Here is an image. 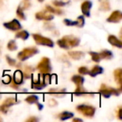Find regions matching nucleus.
I'll list each match as a JSON object with an SVG mask.
<instances>
[{"label": "nucleus", "instance_id": "1", "mask_svg": "<svg viewBox=\"0 0 122 122\" xmlns=\"http://www.w3.org/2000/svg\"><path fill=\"white\" fill-rule=\"evenodd\" d=\"M33 80L32 84H31V87L32 89L36 90H44L45 87L49 84H50L51 81V75L49 74H43V75H38L36 78L33 75Z\"/></svg>", "mask_w": 122, "mask_h": 122}, {"label": "nucleus", "instance_id": "2", "mask_svg": "<svg viewBox=\"0 0 122 122\" xmlns=\"http://www.w3.org/2000/svg\"><path fill=\"white\" fill-rule=\"evenodd\" d=\"M80 39L71 35H67L57 41L58 45L62 49H69L70 48L77 47L80 44Z\"/></svg>", "mask_w": 122, "mask_h": 122}, {"label": "nucleus", "instance_id": "3", "mask_svg": "<svg viewBox=\"0 0 122 122\" xmlns=\"http://www.w3.org/2000/svg\"><path fill=\"white\" fill-rule=\"evenodd\" d=\"M120 92H121V87H120L118 89H115V88H112V87H108L105 85H101L100 90H99V93L106 99L110 98L111 95L119 96Z\"/></svg>", "mask_w": 122, "mask_h": 122}, {"label": "nucleus", "instance_id": "4", "mask_svg": "<svg viewBox=\"0 0 122 122\" xmlns=\"http://www.w3.org/2000/svg\"><path fill=\"white\" fill-rule=\"evenodd\" d=\"M39 53V49L35 47L25 48L18 54V59L20 61H25Z\"/></svg>", "mask_w": 122, "mask_h": 122}, {"label": "nucleus", "instance_id": "5", "mask_svg": "<svg viewBox=\"0 0 122 122\" xmlns=\"http://www.w3.org/2000/svg\"><path fill=\"white\" fill-rule=\"evenodd\" d=\"M33 39H34L35 43L39 45H43V46H47V47L53 48L54 45V41L51 39L47 37H44V36L40 35L39 34H32Z\"/></svg>", "mask_w": 122, "mask_h": 122}, {"label": "nucleus", "instance_id": "6", "mask_svg": "<svg viewBox=\"0 0 122 122\" xmlns=\"http://www.w3.org/2000/svg\"><path fill=\"white\" fill-rule=\"evenodd\" d=\"M37 69L42 74H49L52 71V66H51V64H50V59L47 57L42 58L40 62L38 64Z\"/></svg>", "mask_w": 122, "mask_h": 122}, {"label": "nucleus", "instance_id": "7", "mask_svg": "<svg viewBox=\"0 0 122 122\" xmlns=\"http://www.w3.org/2000/svg\"><path fill=\"white\" fill-rule=\"evenodd\" d=\"M76 110L79 112H80L81 114H83L86 117H93L95 114V111H96V109L94 106L88 105H84V104L77 105Z\"/></svg>", "mask_w": 122, "mask_h": 122}, {"label": "nucleus", "instance_id": "8", "mask_svg": "<svg viewBox=\"0 0 122 122\" xmlns=\"http://www.w3.org/2000/svg\"><path fill=\"white\" fill-rule=\"evenodd\" d=\"M19 100L15 98V97H9L4 101V103L0 105V112H2L4 114L8 113L9 107L13 106L14 105L19 104Z\"/></svg>", "mask_w": 122, "mask_h": 122}, {"label": "nucleus", "instance_id": "9", "mask_svg": "<svg viewBox=\"0 0 122 122\" xmlns=\"http://www.w3.org/2000/svg\"><path fill=\"white\" fill-rule=\"evenodd\" d=\"M4 27L6 28L7 29H9L11 31H19L22 29L20 22L18 19H13L9 22H6L4 24Z\"/></svg>", "mask_w": 122, "mask_h": 122}, {"label": "nucleus", "instance_id": "10", "mask_svg": "<svg viewBox=\"0 0 122 122\" xmlns=\"http://www.w3.org/2000/svg\"><path fill=\"white\" fill-rule=\"evenodd\" d=\"M92 5H93V4H92V2L90 0H85V1H84L82 3L80 8H81V11L84 15L86 16V17H90V9L92 8Z\"/></svg>", "mask_w": 122, "mask_h": 122}, {"label": "nucleus", "instance_id": "11", "mask_svg": "<svg viewBox=\"0 0 122 122\" xmlns=\"http://www.w3.org/2000/svg\"><path fill=\"white\" fill-rule=\"evenodd\" d=\"M122 19V13L120 10H115L112 12L110 17L107 19L108 23H120Z\"/></svg>", "mask_w": 122, "mask_h": 122}, {"label": "nucleus", "instance_id": "12", "mask_svg": "<svg viewBox=\"0 0 122 122\" xmlns=\"http://www.w3.org/2000/svg\"><path fill=\"white\" fill-rule=\"evenodd\" d=\"M24 75L21 70H18L14 72V83L17 85H20L24 84Z\"/></svg>", "mask_w": 122, "mask_h": 122}, {"label": "nucleus", "instance_id": "13", "mask_svg": "<svg viewBox=\"0 0 122 122\" xmlns=\"http://www.w3.org/2000/svg\"><path fill=\"white\" fill-rule=\"evenodd\" d=\"M35 18L39 20H45V21H51L54 19V16L50 14H48L46 12H38L35 14Z\"/></svg>", "mask_w": 122, "mask_h": 122}, {"label": "nucleus", "instance_id": "14", "mask_svg": "<svg viewBox=\"0 0 122 122\" xmlns=\"http://www.w3.org/2000/svg\"><path fill=\"white\" fill-rule=\"evenodd\" d=\"M108 42L110 43L111 45L115 46V47L121 49L122 48V42L118 39L117 37H115V35H109L108 37Z\"/></svg>", "mask_w": 122, "mask_h": 122}, {"label": "nucleus", "instance_id": "15", "mask_svg": "<svg viewBox=\"0 0 122 122\" xmlns=\"http://www.w3.org/2000/svg\"><path fill=\"white\" fill-rule=\"evenodd\" d=\"M104 72V69L100 65H95L93 68L91 69V70L89 71V75L91 77H95L98 75H100Z\"/></svg>", "mask_w": 122, "mask_h": 122}, {"label": "nucleus", "instance_id": "16", "mask_svg": "<svg viewBox=\"0 0 122 122\" xmlns=\"http://www.w3.org/2000/svg\"><path fill=\"white\" fill-rule=\"evenodd\" d=\"M74 94H75L76 96H85V95H94L93 93H90V92L87 91V90L83 87V85H82V86H77L76 90H75Z\"/></svg>", "mask_w": 122, "mask_h": 122}, {"label": "nucleus", "instance_id": "17", "mask_svg": "<svg viewBox=\"0 0 122 122\" xmlns=\"http://www.w3.org/2000/svg\"><path fill=\"white\" fill-rule=\"evenodd\" d=\"M71 81L74 84H75L77 86H82L84 85V82H85V78L83 76H81V75H75L72 76Z\"/></svg>", "mask_w": 122, "mask_h": 122}, {"label": "nucleus", "instance_id": "18", "mask_svg": "<svg viewBox=\"0 0 122 122\" xmlns=\"http://www.w3.org/2000/svg\"><path fill=\"white\" fill-rule=\"evenodd\" d=\"M69 56L73 59H75V60H79V59H82L85 56V54L82 51H70L69 52Z\"/></svg>", "mask_w": 122, "mask_h": 122}, {"label": "nucleus", "instance_id": "19", "mask_svg": "<svg viewBox=\"0 0 122 122\" xmlns=\"http://www.w3.org/2000/svg\"><path fill=\"white\" fill-rule=\"evenodd\" d=\"M49 93L54 95V96L56 95V96L61 97V95H62V96H64V95L66 93V90H65V89H54V88H52V89H50V90H49Z\"/></svg>", "mask_w": 122, "mask_h": 122}, {"label": "nucleus", "instance_id": "20", "mask_svg": "<svg viewBox=\"0 0 122 122\" xmlns=\"http://www.w3.org/2000/svg\"><path fill=\"white\" fill-rule=\"evenodd\" d=\"M121 75H122V70L121 69H116L114 71V77H115V80L117 82L120 87H121L122 85V80H121Z\"/></svg>", "mask_w": 122, "mask_h": 122}, {"label": "nucleus", "instance_id": "21", "mask_svg": "<svg viewBox=\"0 0 122 122\" xmlns=\"http://www.w3.org/2000/svg\"><path fill=\"white\" fill-rule=\"evenodd\" d=\"M99 2H100V10L109 11L110 9L109 0H99Z\"/></svg>", "mask_w": 122, "mask_h": 122}, {"label": "nucleus", "instance_id": "22", "mask_svg": "<svg viewBox=\"0 0 122 122\" xmlns=\"http://www.w3.org/2000/svg\"><path fill=\"white\" fill-rule=\"evenodd\" d=\"M100 58L103 59H111L113 58V53L110 50H107V49H105V50H102L101 52L100 53Z\"/></svg>", "mask_w": 122, "mask_h": 122}, {"label": "nucleus", "instance_id": "23", "mask_svg": "<svg viewBox=\"0 0 122 122\" xmlns=\"http://www.w3.org/2000/svg\"><path fill=\"white\" fill-rule=\"evenodd\" d=\"M74 117V114L70 111H64L59 115V118L61 120H67Z\"/></svg>", "mask_w": 122, "mask_h": 122}, {"label": "nucleus", "instance_id": "24", "mask_svg": "<svg viewBox=\"0 0 122 122\" xmlns=\"http://www.w3.org/2000/svg\"><path fill=\"white\" fill-rule=\"evenodd\" d=\"M29 37V34L28 31L26 30H21L19 32H18L15 35L16 39H21L23 40H27Z\"/></svg>", "mask_w": 122, "mask_h": 122}, {"label": "nucleus", "instance_id": "25", "mask_svg": "<svg viewBox=\"0 0 122 122\" xmlns=\"http://www.w3.org/2000/svg\"><path fill=\"white\" fill-rule=\"evenodd\" d=\"M39 96L38 95H29L25 98V101L27 102L28 104H37L39 102Z\"/></svg>", "mask_w": 122, "mask_h": 122}, {"label": "nucleus", "instance_id": "26", "mask_svg": "<svg viewBox=\"0 0 122 122\" xmlns=\"http://www.w3.org/2000/svg\"><path fill=\"white\" fill-rule=\"evenodd\" d=\"M45 10L49 13H51V14H58V15H60V14H63V11L59 9H55V8H53L49 5H47L45 7Z\"/></svg>", "mask_w": 122, "mask_h": 122}, {"label": "nucleus", "instance_id": "27", "mask_svg": "<svg viewBox=\"0 0 122 122\" xmlns=\"http://www.w3.org/2000/svg\"><path fill=\"white\" fill-rule=\"evenodd\" d=\"M90 55L91 56V59L95 63H99L100 60H101V58H100V53L97 52H94V51H90Z\"/></svg>", "mask_w": 122, "mask_h": 122}, {"label": "nucleus", "instance_id": "28", "mask_svg": "<svg viewBox=\"0 0 122 122\" xmlns=\"http://www.w3.org/2000/svg\"><path fill=\"white\" fill-rule=\"evenodd\" d=\"M7 48L10 51H15L18 49V45L17 44H16V41L14 40V39H12V40H9V43H8L7 44Z\"/></svg>", "mask_w": 122, "mask_h": 122}, {"label": "nucleus", "instance_id": "29", "mask_svg": "<svg viewBox=\"0 0 122 122\" xmlns=\"http://www.w3.org/2000/svg\"><path fill=\"white\" fill-rule=\"evenodd\" d=\"M16 14H17L18 17H19L20 19H22V20H25V19H26L25 14H24V9L21 8L20 5L18 7L17 11H16Z\"/></svg>", "mask_w": 122, "mask_h": 122}, {"label": "nucleus", "instance_id": "30", "mask_svg": "<svg viewBox=\"0 0 122 122\" xmlns=\"http://www.w3.org/2000/svg\"><path fill=\"white\" fill-rule=\"evenodd\" d=\"M31 0H23L22 1V4H21V8L23 9H29L31 7Z\"/></svg>", "mask_w": 122, "mask_h": 122}, {"label": "nucleus", "instance_id": "31", "mask_svg": "<svg viewBox=\"0 0 122 122\" xmlns=\"http://www.w3.org/2000/svg\"><path fill=\"white\" fill-rule=\"evenodd\" d=\"M68 4L69 2H64V1H61V0H54L53 1V4L55 7H64V6L67 5Z\"/></svg>", "mask_w": 122, "mask_h": 122}, {"label": "nucleus", "instance_id": "32", "mask_svg": "<svg viewBox=\"0 0 122 122\" xmlns=\"http://www.w3.org/2000/svg\"><path fill=\"white\" fill-rule=\"evenodd\" d=\"M77 21V27L79 28H82L85 25V17L84 16H79L76 19Z\"/></svg>", "mask_w": 122, "mask_h": 122}, {"label": "nucleus", "instance_id": "33", "mask_svg": "<svg viewBox=\"0 0 122 122\" xmlns=\"http://www.w3.org/2000/svg\"><path fill=\"white\" fill-rule=\"evenodd\" d=\"M5 58H6V60H7L8 64H9L10 66H16V65H17V61L14 59L11 58L10 56H9V55H6Z\"/></svg>", "mask_w": 122, "mask_h": 122}, {"label": "nucleus", "instance_id": "34", "mask_svg": "<svg viewBox=\"0 0 122 122\" xmlns=\"http://www.w3.org/2000/svg\"><path fill=\"white\" fill-rule=\"evenodd\" d=\"M64 24L67 26H77V21H74L69 19H64Z\"/></svg>", "mask_w": 122, "mask_h": 122}, {"label": "nucleus", "instance_id": "35", "mask_svg": "<svg viewBox=\"0 0 122 122\" xmlns=\"http://www.w3.org/2000/svg\"><path fill=\"white\" fill-rule=\"evenodd\" d=\"M78 71H79V73H80V75H89V71H90V70H89V69L87 68V67L81 66V67H80V68H79Z\"/></svg>", "mask_w": 122, "mask_h": 122}, {"label": "nucleus", "instance_id": "36", "mask_svg": "<svg viewBox=\"0 0 122 122\" xmlns=\"http://www.w3.org/2000/svg\"><path fill=\"white\" fill-rule=\"evenodd\" d=\"M3 82H4V84H5V85H9V84H10L11 82H12V77L9 75H6L4 78V80H3Z\"/></svg>", "mask_w": 122, "mask_h": 122}, {"label": "nucleus", "instance_id": "37", "mask_svg": "<svg viewBox=\"0 0 122 122\" xmlns=\"http://www.w3.org/2000/svg\"><path fill=\"white\" fill-rule=\"evenodd\" d=\"M26 121L27 122H36V121H39V118H37V117H35V116H31V117H29V118H28L27 120H26Z\"/></svg>", "mask_w": 122, "mask_h": 122}, {"label": "nucleus", "instance_id": "38", "mask_svg": "<svg viewBox=\"0 0 122 122\" xmlns=\"http://www.w3.org/2000/svg\"><path fill=\"white\" fill-rule=\"evenodd\" d=\"M118 119L119 120H122V108L120 107L118 110Z\"/></svg>", "mask_w": 122, "mask_h": 122}, {"label": "nucleus", "instance_id": "39", "mask_svg": "<svg viewBox=\"0 0 122 122\" xmlns=\"http://www.w3.org/2000/svg\"><path fill=\"white\" fill-rule=\"evenodd\" d=\"M49 101L50 102H49V105H50V106H55V105H58V103L54 100H50Z\"/></svg>", "mask_w": 122, "mask_h": 122}, {"label": "nucleus", "instance_id": "40", "mask_svg": "<svg viewBox=\"0 0 122 122\" xmlns=\"http://www.w3.org/2000/svg\"><path fill=\"white\" fill-rule=\"evenodd\" d=\"M36 105H37V106H38V110H43V108H44V105H43L42 104H40V103H39V102H38Z\"/></svg>", "mask_w": 122, "mask_h": 122}, {"label": "nucleus", "instance_id": "41", "mask_svg": "<svg viewBox=\"0 0 122 122\" xmlns=\"http://www.w3.org/2000/svg\"><path fill=\"white\" fill-rule=\"evenodd\" d=\"M73 122H83V120L80 118H74Z\"/></svg>", "mask_w": 122, "mask_h": 122}, {"label": "nucleus", "instance_id": "42", "mask_svg": "<svg viewBox=\"0 0 122 122\" xmlns=\"http://www.w3.org/2000/svg\"><path fill=\"white\" fill-rule=\"evenodd\" d=\"M38 1H39V3H43L44 1V0H38Z\"/></svg>", "mask_w": 122, "mask_h": 122}, {"label": "nucleus", "instance_id": "43", "mask_svg": "<svg viewBox=\"0 0 122 122\" xmlns=\"http://www.w3.org/2000/svg\"><path fill=\"white\" fill-rule=\"evenodd\" d=\"M2 120H2V118H0V121H2Z\"/></svg>", "mask_w": 122, "mask_h": 122}, {"label": "nucleus", "instance_id": "44", "mask_svg": "<svg viewBox=\"0 0 122 122\" xmlns=\"http://www.w3.org/2000/svg\"><path fill=\"white\" fill-rule=\"evenodd\" d=\"M0 98H1V95H0Z\"/></svg>", "mask_w": 122, "mask_h": 122}]
</instances>
